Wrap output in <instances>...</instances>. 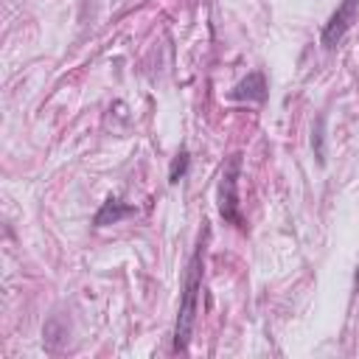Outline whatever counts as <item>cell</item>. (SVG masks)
Instances as JSON below:
<instances>
[{"label": "cell", "instance_id": "52a82bcc", "mask_svg": "<svg viewBox=\"0 0 359 359\" xmlns=\"http://www.w3.org/2000/svg\"><path fill=\"white\" fill-rule=\"evenodd\" d=\"M311 143H314V154H317V160L323 163V160H325V157H323V154H325V151H323V118L317 121V129H314V137H311Z\"/></svg>", "mask_w": 359, "mask_h": 359}, {"label": "cell", "instance_id": "6da1fadb", "mask_svg": "<svg viewBox=\"0 0 359 359\" xmlns=\"http://www.w3.org/2000/svg\"><path fill=\"white\" fill-rule=\"evenodd\" d=\"M199 286H202V244L196 247V252L188 261L185 269V283H182V303H180V314H177V328H174V351H185L191 331H194V320L199 311Z\"/></svg>", "mask_w": 359, "mask_h": 359}, {"label": "cell", "instance_id": "ba28073f", "mask_svg": "<svg viewBox=\"0 0 359 359\" xmlns=\"http://www.w3.org/2000/svg\"><path fill=\"white\" fill-rule=\"evenodd\" d=\"M356 283H359V269H356Z\"/></svg>", "mask_w": 359, "mask_h": 359}, {"label": "cell", "instance_id": "8992f818", "mask_svg": "<svg viewBox=\"0 0 359 359\" xmlns=\"http://www.w3.org/2000/svg\"><path fill=\"white\" fill-rule=\"evenodd\" d=\"M188 171V151H180L171 163V171H168V182H180V177Z\"/></svg>", "mask_w": 359, "mask_h": 359}, {"label": "cell", "instance_id": "7a4b0ae2", "mask_svg": "<svg viewBox=\"0 0 359 359\" xmlns=\"http://www.w3.org/2000/svg\"><path fill=\"white\" fill-rule=\"evenodd\" d=\"M238 171H241V154H233L227 165L222 168V182H219V213L224 222L244 227L241 219V202H238Z\"/></svg>", "mask_w": 359, "mask_h": 359}, {"label": "cell", "instance_id": "3957f363", "mask_svg": "<svg viewBox=\"0 0 359 359\" xmlns=\"http://www.w3.org/2000/svg\"><path fill=\"white\" fill-rule=\"evenodd\" d=\"M356 11H359V0H342L339 3V8L331 14V20L323 28V48H334L348 34V28L356 22Z\"/></svg>", "mask_w": 359, "mask_h": 359}, {"label": "cell", "instance_id": "5b68a950", "mask_svg": "<svg viewBox=\"0 0 359 359\" xmlns=\"http://www.w3.org/2000/svg\"><path fill=\"white\" fill-rule=\"evenodd\" d=\"M132 213H135L132 205H123L118 196H109V199L101 205V210L95 213V224H98V227H104V224H115V222H121L123 216H132Z\"/></svg>", "mask_w": 359, "mask_h": 359}, {"label": "cell", "instance_id": "277c9868", "mask_svg": "<svg viewBox=\"0 0 359 359\" xmlns=\"http://www.w3.org/2000/svg\"><path fill=\"white\" fill-rule=\"evenodd\" d=\"M233 101H266V81L261 73H250L230 90Z\"/></svg>", "mask_w": 359, "mask_h": 359}]
</instances>
